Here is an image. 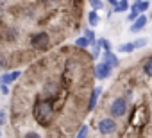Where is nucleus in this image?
I'll return each mask as SVG.
<instances>
[{
  "mask_svg": "<svg viewBox=\"0 0 152 138\" xmlns=\"http://www.w3.org/2000/svg\"><path fill=\"white\" fill-rule=\"evenodd\" d=\"M90 4H91L93 11H99V9H102V2H100V0H90Z\"/></svg>",
  "mask_w": 152,
  "mask_h": 138,
  "instance_id": "obj_20",
  "label": "nucleus"
},
{
  "mask_svg": "<svg viewBox=\"0 0 152 138\" xmlns=\"http://www.w3.org/2000/svg\"><path fill=\"white\" fill-rule=\"evenodd\" d=\"M0 90H2V93H4V95H7V93H9V86H6V84H0Z\"/></svg>",
  "mask_w": 152,
  "mask_h": 138,
  "instance_id": "obj_23",
  "label": "nucleus"
},
{
  "mask_svg": "<svg viewBox=\"0 0 152 138\" xmlns=\"http://www.w3.org/2000/svg\"><path fill=\"white\" fill-rule=\"evenodd\" d=\"M0 138H2V131H0Z\"/></svg>",
  "mask_w": 152,
  "mask_h": 138,
  "instance_id": "obj_25",
  "label": "nucleus"
},
{
  "mask_svg": "<svg viewBox=\"0 0 152 138\" xmlns=\"http://www.w3.org/2000/svg\"><path fill=\"white\" fill-rule=\"evenodd\" d=\"M97 127H99L100 134H111L116 131V122H115V118H102L97 124Z\"/></svg>",
  "mask_w": 152,
  "mask_h": 138,
  "instance_id": "obj_4",
  "label": "nucleus"
},
{
  "mask_svg": "<svg viewBox=\"0 0 152 138\" xmlns=\"http://www.w3.org/2000/svg\"><path fill=\"white\" fill-rule=\"evenodd\" d=\"M147 22H148V18H147L145 15H138V18L131 23V31H132V32H140V31H143L145 25H147Z\"/></svg>",
  "mask_w": 152,
  "mask_h": 138,
  "instance_id": "obj_7",
  "label": "nucleus"
},
{
  "mask_svg": "<svg viewBox=\"0 0 152 138\" xmlns=\"http://www.w3.org/2000/svg\"><path fill=\"white\" fill-rule=\"evenodd\" d=\"M95 43H97L100 48H104V50H111V43H109L107 40H104V38H100V40H99V41H95Z\"/></svg>",
  "mask_w": 152,
  "mask_h": 138,
  "instance_id": "obj_15",
  "label": "nucleus"
},
{
  "mask_svg": "<svg viewBox=\"0 0 152 138\" xmlns=\"http://www.w3.org/2000/svg\"><path fill=\"white\" fill-rule=\"evenodd\" d=\"M111 72H113V70H111L106 63H102V61H100L99 65H95V77H97V79H107V77L111 76Z\"/></svg>",
  "mask_w": 152,
  "mask_h": 138,
  "instance_id": "obj_5",
  "label": "nucleus"
},
{
  "mask_svg": "<svg viewBox=\"0 0 152 138\" xmlns=\"http://www.w3.org/2000/svg\"><path fill=\"white\" fill-rule=\"evenodd\" d=\"M109 113H111L113 118H120V117H124V115L127 113V101H125L124 97L115 99V101L111 102V106H109Z\"/></svg>",
  "mask_w": 152,
  "mask_h": 138,
  "instance_id": "obj_3",
  "label": "nucleus"
},
{
  "mask_svg": "<svg viewBox=\"0 0 152 138\" xmlns=\"http://www.w3.org/2000/svg\"><path fill=\"white\" fill-rule=\"evenodd\" d=\"M31 47L34 50H47L50 47V36L47 32H36L31 36Z\"/></svg>",
  "mask_w": 152,
  "mask_h": 138,
  "instance_id": "obj_2",
  "label": "nucleus"
},
{
  "mask_svg": "<svg viewBox=\"0 0 152 138\" xmlns=\"http://www.w3.org/2000/svg\"><path fill=\"white\" fill-rule=\"evenodd\" d=\"M102 93V88L97 86L93 92H91V97H90V102H88V111H93L95 106H97V101H99V95Z\"/></svg>",
  "mask_w": 152,
  "mask_h": 138,
  "instance_id": "obj_9",
  "label": "nucleus"
},
{
  "mask_svg": "<svg viewBox=\"0 0 152 138\" xmlns=\"http://www.w3.org/2000/svg\"><path fill=\"white\" fill-rule=\"evenodd\" d=\"M150 6H152V4H150Z\"/></svg>",
  "mask_w": 152,
  "mask_h": 138,
  "instance_id": "obj_26",
  "label": "nucleus"
},
{
  "mask_svg": "<svg viewBox=\"0 0 152 138\" xmlns=\"http://www.w3.org/2000/svg\"><path fill=\"white\" fill-rule=\"evenodd\" d=\"M86 136H88V126H83L79 134H77V138H86Z\"/></svg>",
  "mask_w": 152,
  "mask_h": 138,
  "instance_id": "obj_21",
  "label": "nucleus"
},
{
  "mask_svg": "<svg viewBox=\"0 0 152 138\" xmlns=\"http://www.w3.org/2000/svg\"><path fill=\"white\" fill-rule=\"evenodd\" d=\"M88 22H90L91 27H95V25L100 23V16L97 15V11H90V13H88Z\"/></svg>",
  "mask_w": 152,
  "mask_h": 138,
  "instance_id": "obj_11",
  "label": "nucleus"
},
{
  "mask_svg": "<svg viewBox=\"0 0 152 138\" xmlns=\"http://www.w3.org/2000/svg\"><path fill=\"white\" fill-rule=\"evenodd\" d=\"M132 50H136L132 41H129V43H122V45L118 47V52H124V54H129V52H132Z\"/></svg>",
  "mask_w": 152,
  "mask_h": 138,
  "instance_id": "obj_12",
  "label": "nucleus"
},
{
  "mask_svg": "<svg viewBox=\"0 0 152 138\" xmlns=\"http://www.w3.org/2000/svg\"><path fill=\"white\" fill-rule=\"evenodd\" d=\"M107 2H109V4H111V6H113V7H115V6H116V4H118V0H107Z\"/></svg>",
  "mask_w": 152,
  "mask_h": 138,
  "instance_id": "obj_24",
  "label": "nucleus"
},
{
  "mask_svg": "<svg viewBox=\"0 0 152 138\" xmlns=\"http://www.w3.org/2000/svg\"><path fill=\"white\" fill-rule=\"evenodd\" d=\"M22 76V72L20 70H15V72H7V74H4L2 77H0V84H6V86H9L11 83H15L18 77Z\"/></svg>",
  "mask_w": 152,
  "mask_h": 138,
  "instance_id": "obj_8",
  "label": "nucleus"
},
{
  "mask_svg": "<svg viewBox=\"0 0 152 138\" xmlns=\"http://www.w3.org/2000/svg\"><path fill=\"white\" fill-rule=\"evenodd\" d=\"M56 99L57 95H45L41 99H38L32 106V117H34V122L41 127H48L54 120V115H56Z\"/></svg>",
  "mask_w": 152,
  "mask_h": 138,
  "instance_id": "obj_1",
  "label": "nucleus"
},
{
  "mask_svg": "<svg viewBox=\"0 0 152 138\" xmlns=\"http://www.w3.org/2000/svg\"><path fill=\"white\" fill-rule=\"evenodd\" d=\"M75 45H77L79 48H88L91 43H90V41H88L84 36H81V38H77V40H75Z\"/></svg>",
  "mask_w": 152,
  "mask_h": 138,
  "instance_id": "obj_14",
  "label": "nucleus"
},
{
  "mask_svg": "<svg viewBox=\"0 0 152 138\" xmlns=\"http://www.w3.org/2000/svg\"><path fill=\"white\" fill-rule=\"evenodd\" d=\"M143 72H145L148 77H152V57H148V59L143 63Z\"/></svg>",
  "mask_w": 152,
  "mask_h": 138,
  "instance_id": "obj_13",
  "label": "nucleus"
},
{
  "mask_svg": "<svg viewBox=\"0 0 152 138\" xmlns=\"http://www.w3.org/2000/svg\"><path fill=\"white\" fill-rule=\"evenodd\" d=\"M136 18H138V13H134V11H131V13H129V18H127V22H134Z\"/></svg>",
  "mask_w": 152,
  "mask_h": 138,
  "instance_id": "obj_22",
  "label": "nucleus"
},
{
  "mask_svg": "<svg viewBox=\"0 0 152 138\" xmlns=\"http://www.w3.org/2000/svg\"><path fill=\"white\" fill-rule=\"evenodd\" d=\"M84 38L90 41V43H95V32L91 29H84Z\"/></svg>",
  "mask_w": 152,
  "mask_h": 138,
  "instance_id": "obj_16",
  "label": "nucleus"
},
{
  "mask_svg": "<svg viewBox=\"0 0 152 138\" xmlns=\"http://www.w3.org/2000/svg\"><path fill=\"white\" fill-rule=\"evenodd\" d=\"M102 63H106L109 68H111V70H113V68H116L118 66V57L111 52V50H104V54H102Z\"/></svg>",
  "mask_w": 152,
  "mask_h": 138,
  "instance_id": "obj_6",
  "label": "nucleus"
},
{
  "mask_svg": "<svg viewBox=\"0 0 152 138\" xmlns=\"http://www.w3.org/2000/svg\"><path fill=\"white\" fill-rule=\"evenodd\" d=\"M129 9V0H118V4L113 7L115 13H125Z\"/></svg>",
  "mask_w": 152,
  "mask_h": 138,
  "instance_id": "obj_10",
  "label": "nucleus"
},
{
  "mask_svg": "<svg viewBox=\"0 0 152 138\" xmlns=\"http://www.w3.org/2000/svg\"><path fill=\"white\" fill-rule=\"evenodd\" d=\"M7 122V111L6 109H0V127Z\"/></svg>",
  "mask_w": 152,
  "mask_h": 138,
  "instance_id": "obj_18",
  "label": "nucleus"
},
{
  "mask_svg": "<svg viewBox=\"0 0 152 138\" xmlns=\"http://www.w3.org/2000/svg\"><path fill=\"white\" fill-rule=\"evenodd\" d=\"M99 56H100V47H99L97 43H93V48H91V57H93V59H97Z\"/></svg>",
  "mask_w": 152,
  "mask_h": 138,
  "instance_id": "obj_17",
  "label": "nucleus"
},
{
  "mask_svg": "<svg viewBox=\"0 0 152 138\" xmlns=\"http://www.w3.org/2000/svg\"><path fill=\"white\" fill-rule=\"evenodd\" d=\"M132 43H134V48H141V47L147 45V40H145V38H140V40H136V41H132Z\"/></svg>",
  "mask_w": 152,
  "mask_h": 138,
  "instance_id": "obj_19",
  "label": "nucleus"
}]
</instances>
